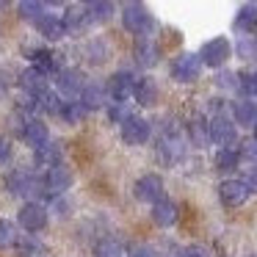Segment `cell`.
I'll use <instances>...</instances> for the list:
<instances>
[{
    "label": "cell",
    "instance_id": "d590c367",
    "mask_svg": "<svg viewBox=\"0 0 257 257\" xmlns=\"http://www.w3.org/2000/svg\"><path fill=\"white\" fill-rule=\"evenodd\" d=\"M9 158H12V144H9V139H3V136H0V166H3V163H9Z\"/></svg>",
    "mask_w": 257,
    "mask_h": 257
},
{
    "label": "cell",
    "instance_id": "484cf974",
    "mask_svg": "<svg viewBox=\"0 0 257 257\" xmlns=\"http://www.w3.org/2000/svg\"><path fill=\"white\" fill-rule=\"evenodd\" d=\"M188 133H191V141H194L196 147H205L207 141H210V133H207V122L202 116H194L188 124Z\"/></svg>",
    "mask_w": 257,
    "mask_h": 257
},
{
    "label": "cell",
    "instance_id": "30bf717a",
    "mask_svg": "<svg viewBox=\"0 0 257 257\" xmlns=\"http://www.w3.org/2000/svg\"><path fill=\"white\" fill-rule=\"evenodd\" d=\"M136 91V78L130 72H113L108 78V94L113 97V102H124L130 100Z\"/></svg>",
    "mask_w": 257,
    "mask_h": 257
},
{
    "label": "cell",
    "instance_id": "83f0119b",
    "mask_svg": "<svg viewBox=\"0 0 257 257\" xmlns=\"http://www.w3.org/2000/svg\"><path fill=\"white\" fill-rule=\"evenodd\" d=\"M97 257H124V246L119 243L116 238H102L100 243L94 246Z\"/></svg>",
    "mask_w": 257,
    "mask_h": 257
},
{
    "label": "cell",
    "instance_id": "cb8c5ba5",
    "mask_svg": "<svg viewBox=\"0 0 257 257\" xmlns=\"http://www.w3.org/2000/svg\"><path fill=\"white\" fill-rule=\"evenodd\" d=\"M232 116L238 124H257V105L251 100H238L232 105Z\"/></svg>",
    "mask_w": 257,
    "mask_h": 257
},
{
    "label": "cell",
    "instance_id": "8fae6325",
    "mask_svg": "<svg viewBox=\"0 0 257 257\" xmlns=\"http://www.w3.org/2000/svg\"><path fill=\"white\" fill-rule=\"evenodd\" d=\"M42 185H45L50 194H64V191H69L72 188V172H69L64 163H58V166H53V169H47V174H45V180H42Z\"/></svg>",
    "mask_w": 257,
    "mask_h": 257
},
{
    "label": "cell",
    "instance_id": "f1b7e54d",
    "mask_svg": "<svg viewBox=\"0 0 257 257\" xmlns=\"http://www.w3.org/2000/svg\"><path fill=\"white\" fill-rule=\"evenodd\" d=\"M58 116H61L67 124H78L80 119L86 116V108L80 105V102H64V105H61V113H58Z\"/></svg>",
    "mask_w": 257,
    "mask_h": 257
},
{
    "label": "cell",
    "instance_id": "8d00e7d4",
    "mask_svg": "<svg viewBox=\"0 0 257 257\" xmlns=\"http://www.w3.org/2000/svg\"><path fill=\"white\" fill-rule=\"evenodd\" d=\"M130 257H155V251H152L150 246H133V249H130Z\"/></svg>",
    "mask_w": 257,
    "mask_h": 257
},
{
    "label": "cell",
    "instance_id": "4fadbf2b",
    "mask_svg": "<svg viewBox=\"0 0 257 257\" xmlns=\"http://www.w3.org/2000/svg\"><path fill=\"white\" fill-rule=\"evenodd\" d=\"M122 139L133 147L144 144V141L150 139V122L141 119V116H130L127 122H122Z\"/></svg>",
    "mask_w": 257,
    "mask_h": 257
},
{
    "label": "cell",
    "instance_id": "e0dca14e",
    "mask_svg": "<svg viewBox=\"0 0 257 257\" xmlns=\"http://www.w3.org/2000/svg\"><path fill=\"white\" fill-rule=\"evenodd\" d=\"M83 78H80L78 69H58V89H61V94L72 97V94H80L83 91Z\"/></svg>",
    "mask_w": 257,
    "mask_h": 257
},
{
    "label": "cell",
    "instance_id": "2e32d148",
    "mask_svg": "<svg viewBox=\"0 0 257 257\" xmlns=\"http://www.w3.org/2000/svg\"><path fill=\"white\" fill-rule=\"evenodd\" d=\"M133 97H136V102H139V105H144V108L155 105V102H158V83L152 78H139V80H136Z\"/></svg>",
    "mask_w": 257,
    "mask_h": 257
},
{
    "label": "cell",
    "instance_id": "b9f144b4",
    "mask_svg": "<svg viewBox=\"0 0 257 257\" xmlns=\"http://www.w3.org/2000/svg\"><path fill=\"white\" fill-rule=\"evenodd\" d=\"M254 42H257V39H254Z\"/></svg>",
    "mask_w": 257,
    "mask_h": 257
},
{
    "label": "cell",
    "instance_id": "52a82bcc",
    "mask_svg": "<svg viewBox=\"0 0 257 257\" xmlns=\"http://www.w3.org/2000/svg\"><path fill=\"white\" fill-rule=\"evenodd\" d=\"M133 194H136L139 202H150V205H155V202L163 199V180L158 177V174H144V177L136 180Z\"/></svg>",
    "mask_w": 257,
    "mask_h": 257
},
{
    "label": "cell",
    "instance_id": "ba28073f",
    "mask_svg": "<svg viewBox=\"0 0 257 257\" xmlns=\"http://www.w3.org/2000/svg\"><path fill=\"white\" fill-rule=\"evenodd\" d=\"M249 185L243 183V180H224L221 185H218V199L224 202L227 207H240L246 199H249Z\"/></svg>",
    "mask_w": 257,
    "mask_h": 257
},
{
    "label": "cell",
    "instance_id": "d6a6232c",
    "mask_svg": "<svg viewBox=\"0 0 257 257\" xmlns=\"http://www.w3.org/2000/svg\"><path fill=\"white\" fill-rule=\"evenodd\" d=\"M238 152V161H251V163H257V141L251 139V141H240V150H235Z\"/></svg>",
    "mask_w": 257,
    "mask_h": 257
},
{
    "label": "cell",
    "instance_id": "5b68a950",
    "mask_svg": "<svg viewBox=\"0 0 257 257\" xmlns=\"http://www.w3.org/2000/svg\"><path fill=\"white\" fill-rule=\"evenodd\" d=\"M158 152H161V158L166 163H174V161H180V158L185 155V141H183V136H180L177 127H172V124L166 127L163 139L158 141Z\"/></svg>",
    "mask_w": 257,
    "mask_h": 257
},
{
    "label": "cell",
    "instance_id": "f546056e",
    "mask_svg": "<svg viewBox=\"0 0 257 257\" xmlns=\"http://www.w3.org/2000/svg\"><path fill=\"white\" fill-rule=\"evenodd\" d=\"M213 163H216L218 172H232V169H238V152L235 150H218Z\"/></svg>",
    "mask_w": 257,
    "mask_h": 257
},
{
    "label": "cell",
    "instance_id": "7402d4cb",
    "mask_svg": "<svg viewBox=\"0 0 257 257\" xmlns=\"http://www.w3.org/2000/svg\"><path fill=\"white\" fill-rule=\"evenodd\" d=\"M235 28H238L240 34H251V31H257V3H246V6L238 9Z\"/></svg>",
    "mask_w": 257,
    "mask_h": 257
},
{
    "label": "cell",
    "instance_id": "ab89813d",
    "mask_svg": "<svg viewBox=\"0 0 257 257\" xmlns=\"http://www.w3.org/2000/svg\"><path fill=\"white\" fill-rule=\"evenodd\" d=\"M243 183L249 185V191H257V169H249V174H246Z\"/></svg>",
    "mask_w": 257,
    "mask_h": 257
},
{
    "label": "cell",
    "instance_id": "9a60e30c",
    "mask_svg": "<svg viewBox=\"0 0 257 257\" xmlns=\"http://www.w3.org/2000/svg\"><path fill=\"white\" fill-rule=\"evenodd\" d=\"M80 12H83V23H86V25L105 23V20H111V14H113V3H105V0H94V3H86Z\"/></svg>",
    "mask_w": 257,
    "mask_h": 257
},
{
    "label": "cell",
    "instance_id": "277c9868",
    "mask_svg": "<svg viewBox=\"0 0 257 257\" xmlns=\"http://www.w3.org/2000/svg\"><path fill=\"white\" fill-rule=\"evenodd\" d=\"M207 133H210V141H216L221 150H229V144H235V139H238L235 122L227 119L224 113H218V116H213L210 122H207Z\"/></svg>",
    "mask_w": 257,
    "mask_h": 257
},
{
    "label": "cell",
    "instance_id": "d4e9b609",
    "mask_svg": "<svg viewBox=\"0 0 257 257\" xmlns=\"http://www.w3.org/2000/svg\"><path fill=\"white\" fill-rule=\"evenodd\" d=\"M61 105H64V100L58 94H53L50 89H47L42 97H36V108H39V111H45V113H53V116H58V113H61Z\"/></svg>",
    "mask_w": 257,
    "mask_h": 257
},
{
    "label": "cell",
    "instance_id": "ac0fdd59",
    "mask_svg": "<svg viewBox=\"0 0 257 257\" xmlns=\"http://www.w3.org/2000/svg\"><path fill=\"white\" fill-rule=\"evenodd\" d=\"M177 205L174 202H169V199H161V202H155L152 205V221L158 224V227H172L174 221H177Z\"/></svg>",
    "mask_w": 257,
    "mask_h": 257
},
{
    "label": "cell",
    "instance_id": "6da1fadb",
    "mask_svg": "<svg viewBox=\"0 0 257 257\" xmlns=\"http://www.w3.org/2000/svg\"><path fill=\"white\" fill-rule=\"evenodd\" d=\"M122 23H124V28H127L130 34L141 36V39L155 28V20H152L150 12H147L144 3H127L124 12H122Z\"/></svg>",
    "mask_w": 257,
    "mask_h": 257
},
{
    "label": "cell",
    "instance_id": "8992f818",
    "mask_svg": "<svg viewBox=\"0 0 257 257\" xmlns=\"http://www.w3.org/2000/svg\"><path fill=\"white\" fill-rule=\"evenodd\" d=\"M20 227L28 229V232H42L47 227V210L39 205V202H25L17 213Z\"/></svg>",
    "mask_w": 257,
    "mask_h": 257
},
{
    "label": "cell",
    "instance_id": "7c38bea8",
    "mask_svg": "<svg viewBox=\"0 0 257 257\" xmlns=\"http://www.w3.org/2000/svg\"><path fill=\"white\" fill-rule=\"evenodd\" d=\"M23 139H25V144L34 147V152H36L45 144H50V130H47V124L39 122V119H28V122L23 124Z\"/></svg>",
    "mask_w": 257,
    "mask_h": 257
},
{
    "label": "cell",
    "instance_id": "4dcf8cb0",
    "mask_svg": "<svg viewBox=\"0 0 257 257\" xmlns=\"http://www.w3.org/2000/svg\"><path fill=\"white\" fill-rule=\"evenodd\" d=\"M240 89V94L243 97H257V72H243L238 75V83H235Z\"/></svg>",
    "mask_w": 257,
    "mask_h": 257
},
{
    "label": "cell",
    "instance_id": "e575fe53",
    "mask_svg": "<svg viewBox=\"0 0 257 257\" xmlns=\"http://www.w3.org/2000/svg\"><path fill=\"white\" fill-rule=\"evenodd\" d=\"M238 56H240V58H254V56H257V42H251L249 36H240V42H238Z\"/></svg>",
    "mask_w": 257,
    "mask_h": 257
},
{
    "label": "cell",
    "instance_id": "5bb4252c",
    "mask_svg": "<svg viewBox=\"0 0 257 257\" xmlns=\"http://www.w3.org/2000/svg\"><path fill=\"white\" fill-rule=\"evenodd\" d=\"M20 86L36 100V97H42L47 91V75L42 72V69H36V67H28L23 75H20Z\"/></svg>",
    "mask_w": 257,
    "mask_h": 257
},
{
    "label": "cell",
    "instance_id": "836d02e7",
    "mask_svg": "<svg viewBox=\"0 0 257 257\" xmlns=\"http://www.w3.org/2000/svg\"><path fill=\"white\" fill-rule=\"evenodd\" d=\"M108 116H111L116 124H122V122L130 119V111L124 108V102H108Z\"/></svg>",
    "mask_w": 257,
    "mask_h": 257
},
{
    "label": "cell",
    "instance_id": "f35d334b",
    "mask_svg": "<svg viewBox=\"0 0 257 257\" xmlns=\"http://www.w3.org/2000/svg\"><path fill=\"white\" fill-rule=\"evenodd\" d=\"M183 257H210V254H207V249H202V246H188V249L183 251Z\"/></svg>",
    "mask_w": 257,
    "mask_h": 257
},
{
    "label": "cell",
    "instance_id": "4316f807",
    "mask_svg": "<svg viewBox=\"0 0 257 257\" xmlns=\"http://www.w3.org/2000/svg\"><path fill=\"white\" fill-rule=\"evenodd\" d=\"M17 12H20V17H23V20H28V23H34V25L47 14L45 6H42V3H36V0H25V3H20Z\"/></svg>",
    "mask_w": 257,
    "mask_h": 257
},
{
    "label": "cell",
    "instance_id": "60d3db41",
    "mask_svg": "<svg viewBox=\"0 0 257 257\" xmlns=\"http://www.w3.org/2000/svg\"><path fill=\"white\" fill-rule=\"evenodd\" d=\"M254 141H257V124H254Z\"/></svg>",
    "mask_w": 257,
    "mask_h": 257
},
{
    "label": "cell",
    "instance_id": "1f68e13d",
    "mask_svg": "<svg viewBox=\"0 0 257 257\" xmlns=\"http://www.w3.org/2000/svg\"><path fill=\"white\" fill-rule=\"evenodd\" d=\"M17 243V227L6 218H0V249H6V246H14Z\"/></svg>",
    "mask_w": 257,
    "mask_h": 257
},
{
    "label": "cell",
    "instance_id": "d6986e66",
    "mask_svg": "<svg viewBox=\"0 0 257 257\" xmlns=\"http://www.w3.org/2000/svg\"><path fill=\"white\" fill-rule=\"evenodd\" d=\"M133 53H136V61H139L141 67H155L158 58H161V47H158L152 39H139Z\"/></svg>",
    "mask_w": 257,
    "mask_h": 257
},
{
    "label": "cell",
    "instance_id": "ffe728a7",
    "mask_svg": "<svg viewBox=\"0 0 257 257\" xmlns=\"http://www.w3.org/2000/svg\"><path fill=\"white\" fill-rule=\"evenodd\" d=\"M36 31H39L45 39H50V42L61 39V36L67 34V28H64V20L56 17V14H45V17L36 23Z\"/></svg>",
    "mask_w": 257,
    "mask_h": 257
},
{
    "label": "cell",
    "instance_id": "603a6c76",
    "mask_svg": "<svg viewBox=\"0 0 257 257\" xmlns=\"http://www.w3.org/2000/svg\"><path fill=\"white\" fill-rule=\"evenodd\" d=\"M34 161H36V166H42V169L58 166V163H61V147L58 144H45L42 150L34 152Z\"/></svg>",
    "mask_w": 257,
    "mask_h": 257
},
{
    "label": "cell",
    "instance_id": "44dd1931",
    "mask_svg": "<svg viewBox=\"0 0 257 257\" xmlns=\"http://www.w3.org/2000/svg\"><path fill=\"white\" fill-rule=\"evenodd\" d=\"M105 102H108V89H102V86H97V83L83 86V91H80V105H83L86 111L102 108Z\"/></svg>",
    "mask_w": 257,
    "mask_h": 257
},
{
    "label": "cell",
    "instance_id": "9c48e42d",
    "mask_svg": "<svg viewBox=\"0 0 257 257\" xmlns=\"http://www.w3.org/2000/svg\"><path fill=\"white\" fill-rule=\"evenodd\" d=\"M39 185H42L39 180H34V174L23 172V169H17V172H12L6 177V188H9V194H14V196H31V194H36Z\"/></svg>",
    "mask_w": 257,
    "mask_h": 257
},
{
    "label": "cell",
    "instance_id": "7a4b0ae2",
    "mask_svg": "<svg viewBox=\"0 0 257 257\" xmlns=\"http://www.w3.org/2000/svg\"><path fill=\"white\" fill-rule=\"evenodd\" d=\"M229 53H232V45H229L224 36H216V39H210V42H205V45H202L199 61L205 64V67L218 69V67H224V64H227Z\"/></svg>",
    "mask_w": 257,
    "mask_h": 257
},
{
    "label": "cell",
    "instance_id": "74e56055",
    "mask_svg": "<svg viewBox=\"0 0 257 257\" xmlns=\"http://www.w3.org/2000/svg\"><path fill=\"white\" fill-rule=\"evenodd\" d=\"M69 210H72V205H69L67 199H56V213H58L61 218H67V216H69Z\"/></svg>",
    "mask_w": 257,
    "mask_h": 257
},
{
    "label": "cell",
    "instance_id": "3957f363",
    "mask_svg": "<svg viewBox=\"0 0 257 257\" xmlns=\"http://www.w3.org/2000/svg\"><path fill=\"white\" fill-rule=\"evenodd\" d=\"M202 72V61L194 53H180L172 61V78L180 80V83H194Z\"/></svg>",
    "mask_w": 257,
    "mask_h": 257
}]
</instances>
